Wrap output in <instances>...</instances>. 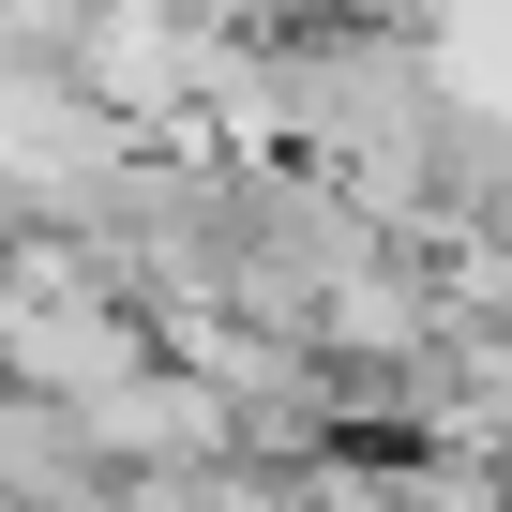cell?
<instances>
[{
	"label": "cell",
	"mask_w": 512,
	"mask_h": 512,
	"mask_svg": "<svg viewBox=\"0 0 512 512\" xmlns=\"http://www.w3.org/2000/svg\"><path fill=\"white\" fill-rule=\"evenodd\" d=\"M226 16H302V31H317V16H332V0H226Z\"/></svg>",
	"instance_id": "7"
},
{
	"label": "cell",
	"mask_w": 512,
	"mask_h": 512,
	"mask_svg": "<svg viewBox=\"0 0 512 512\" xmlns=\"http://www.w3.org/2000/svg\"><path fill=\"white\" fill-rule=\"evenodd\" d=\"M136 136L76 91V61H46V46H0V211L16 226H61L106 166H121Z\"/></svg>",
	"instance_id": "4"
},
{
	"label": "cell",
	"mask_w": 512,
	"mask_h": 512,
	"mask_svg": "<svg viewBox=\"0 0 512 512\" xmlns=\"http://www.w3.org/2000/svg\"><path fill=\"white\" fill-rule=\"evenodd\" d=\"M106 497V452L61 392H16L0 377V512H91Z\"/></svg>",
	"instance_id": "6"
},
{
	"label": "cell",
	"mask_w": 512,
	"mask_h": 512,
	"mask_svg": "<svg viewBox=\"0 0 512 512\" xmlns=\"http://www.w3.org/2000/svg\"><path fill=\"white\" fill-rule=\"evenodd\" d=\"M272 106H287V166L362 196L392 241L437 226V76H422L407 31H287L272 46Z\"/></svg>",
	"instance_id": "1"
},
{
	"label": "cell",
	"mask_w": 512,
	"mask_h": 512,
	"mask_svg": "<svg viewBox=\"0 0 512 512\" xmlns=\"http://www.w3.org/2000/svg\"><path fill=\"white\" fill-rule=\"evenodd\" d=\"M0 226H16V211H0Z\"/></svg>",
	"instance_id": "8"
},
{
	"label": "cell",
	"mask_w": 512,
	"mask_h": 512,
	"mask_svg": "<svg viewBox=\"0 0 512 512\" xmlns=\"http://www.w3.org/2000/svg\"><path fill=\"white\" fill-rule=\"evenodd\" d=\"M76 422H91V452H106V482H181V467H226V452H241V422H226V392H211L196 362H166V347H151V362H136L121 392H91Z\"/></svg>",
	"instance_id": "5"
},
{
	"label": "cell",
	"mask_w": 512,
	"mask_h": 512,
	"mask_svg": "<svg viewBox=\"0 0 512 512\" xmlns=\"http://www.w3.org/2000/svg\"><path fill=\"white\" fill-rule=\"evenodd\" d=\"M136 362H151V317L91 287V256H76L61 226H0V377L91 407V392H121Z\"/></svg>",
	"instance_id": "2"
},
{
	"label": "cell",
	"mask_w": 512,
	"mask_h": 512,
	"mask_svg": "<svg viewBox=\"0 0 512 512\" xmlns=\"http://www.w3.org/2000/svg\"><path fill=\"white\" fill-rule=\"evenodd\" d=\"M76 91L121 121V136H181L211 91H226V61H241V16L226 0H76Z\"/></svg>",
	"instance_id": "3"
}]
</instances>
